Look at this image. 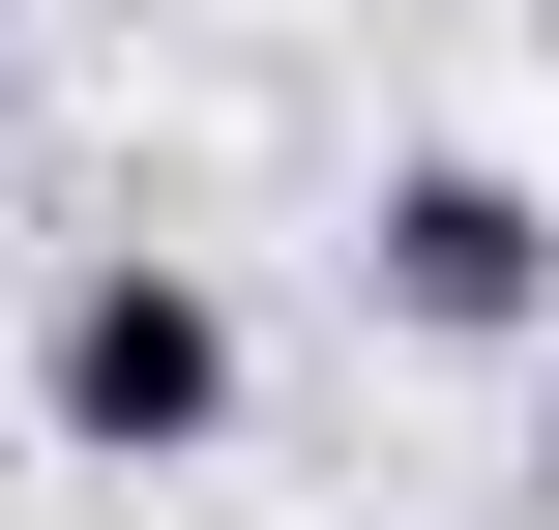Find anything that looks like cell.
<instances>
[{"label":"cell","instance_id":"6da1fadb","mask_svg":"<svg viewBox=\"0 0 559 530\" xmlns=\"http://www.w3.org/2000/svg\"><path fill=\"white\" fill-rule=\"evenodd\" d=\"M29 413H59L88 472H206V443H236V295H206L177 236H88V266L29 295Z\"/></svg>","mask_w":559,"mask_h":530},{"label":"cell","instance_id":"3957f363","mask_svg":"<svg viewBox=\"0 0 559 530\" xmlns=\"http://www.w3.org/2000/svg\"><path fill=\"white\" fill-rule=\"evenodd\" d=\"M531 530H559V384H531Z\"/></svg>","mask_w":559,"mask_h":530},{"label":"cell","instance_id":"7a4b0ae2","mask_svg":"<svg viewBox=\"0 0 559 530\" xmlns=\"http://www.w3.org/2000/svg\"><path fill=\"white\" fill-rule=\"evenodd\" d=\"M354 266H383V325H442V354H531V325H559V207L501 177V148H413Z\"/></svg>","mask_w":559,"mask_h":530}]
</instances>
